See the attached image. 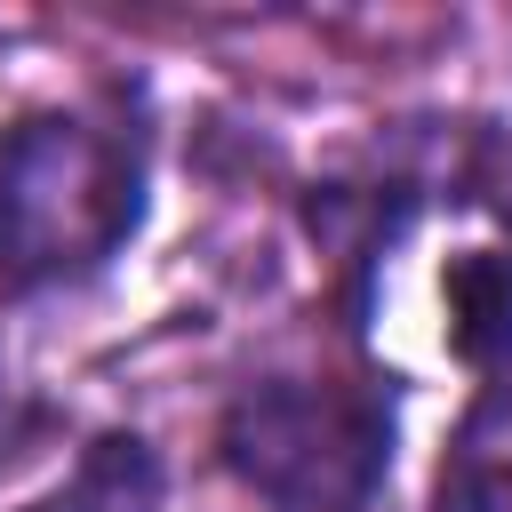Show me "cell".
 Instances as JSON below:
<instances>
[{"mask_svg": "<svg viewBox=\"0 0 512 512\" xmlns=\"http://www.w3.org/2000/svg\"><path fill=\"white\" fill-rule=\"evenodd\" d=\"M440 512H512V456H464L440 480Z\"/></svg>", "mask_w": 512, "mask_h": 512, "instance_id": "obj_5", "label": "cell"}, {"mask_svg": "<svg viewBox=\"0 0 512 512\" xmlns=\"http://www.w3.org/2000/svg\"><path fill=\"white\" fill-rule=\"evenodd\" d=\"M32 512H160V456L136 432H104Z\"/></svg>", "mask_w": 512, "mask_h": 512, "instance_id": "obj_3", "label": "cell"}, {"mask_svg": "<svg viewBox=\"0 0 512 512\" xmlns=\"http://www.w3.org/2000/svg\"><path fill=\"white\" fill-rule=\"evenodd\" d=\"M224 464L272 512H368L392 464V408L360 384L272 376L232 400Z\"/></svg>", "mask_w": 512, "mask_h": 512, "instance_id": "obj_2", "label": "cell"}, {"mask_svg": "<svg viewBox=\"0 0 512 512\" xmlns=\"http://www.w3.org/2000/svg\"><path fill=\"white\" fill-rule=\"evenodd\" d=\"M144 216V152L88 112H40L0 136V272L56 288L96 272Z\"/></svg>", "mask_w": 512, "mask_h": 512, "instance_id": "obj_1", "label": "cell"}, {"mask_svg": "<svg viewBox=\"0 0 512 512\" xmlns=\"http://www.w3.org/2000/svg\"><path fill=\"white\" fill-rule=\"evenodd\" d=\"M16 432V384H8V360H0V440Z\"/></svg>", "mask_w": 512, "mask_h": 512, "instance_id": "obj_6", "label": "cell"}, {"mask_svg": "<svg viewBox=\"0 0 512 512\" xmlns=\"http://www.w3.org/2000/svg\"><path fill=\"white\" fill-rule=\"evenodd\" d=\"M448 312H456L464 360H504L512 352V256H464L448 272Z\"/></svg>", "mask_w": 512, "mask_h": 512, "instance_id": "obj_4", "label": "cell"}]
</instances>
